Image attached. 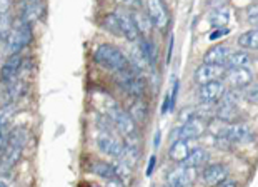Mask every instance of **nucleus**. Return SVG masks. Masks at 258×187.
<instances>
[{
  "label": "nucleus",
  "mask_w": 258,
  "mask_h": 187,
  "mask_svg": "<svg viewBox=\"0 0 258 187\" xmlns=\"http://www.w3.org/2000/svg\"><path fill=\"white\" fill-rule=\"evenodd\" d=\"M225 80L228 82L230 85L235 87V89H240V87H245L251 84V79H253V74L248 67H240V69H228L225 70Z\"/></svg>",
  "instance_id": "obj_12"
},
{
  "label": "nucleus",
  "mask_w": 258,
  "mask_h": 187,
  "mask_svg": "<svg viewBox=\"0 0 258 187\" xmlns=\"http://www.w3.org/2000/svg\"><path fill=\"white\" fill-rule=\"evenodd\" d=\"M215 187H238V185H237V182H233V180H227V179H225V180H222V182L218 184V185H215Z\"/></svg>",
  "instance_id": "obj_38"
},
{
  "label": "nucleus",
  "mask_w": 258,
  "mask_h": 187,
  "mask_svg": "<svg viewBox=\"0 0 258 187\" xmlns=\"http://www.w3.org/2000/svg\"><path fill=\"white\" fill-rule=\"evenodd\" d=\"M105 187H125V184L122 182V180H118V179H110V180H107Z\"/></svg>",
  "instance_id": "obj_37"
},
{
  "label": "nucleus",
  "mask_w": 258,
  "mask_h": 187,
  "mask_svg": "<svg viewBox=\"0 0 258 187\" xmlns=\"http://www.w3.org/2000/svg\"><path fill=\"white\" fill-rule=\"evenodd\" d=\"M27 130L24 127H15L10 130V135H9V144L10 146H15V147H20L24 149L25 144H27Z\"/></svg>",
  "instance_id": "obj_27"
},
{
  "label": "nucleus",
  "mask_w": 258,
  "mask_h": 187,
  "mask_svg": "<svg viewBox=\"0 0 258 187\" xmlns=\"http://www.w3.org/2000/svg\"><path fill=\"white\" fill-rule=\"evenodd\" d=\"M153 164H155V156H152V157H150V166H148V169H147V175H150V174H152Z\"/></svg>",
  "instance_id": "obj_41"
},
{
  "label": "nucleus",
  "mask_w": 258,
  "mask_h": 187,
  "mask_svg": "<svg viewBox=\"0 0 258 187\" xmlns=\"http://www.w3.org/2000/svg\"><path fill=\"white\" fill-rule=\"evenodd\" d=\"M29 2H34V0H29Z\"/></svg>",
  "instance_id": "obj_43"
},
{
  "label": "nucleus",
  "mask_w": 258,
  "mask_h": 187,
  "mask_svg": "<svg viewBox=\"0 0 258 187\" xmlns=\"http://www.w3.org/2000/svg\"><path fill=\"white\" fill-rule=\"evenodd\" d=\"M225 69L223 65H210V64H203L202 67L197 69L195 72V82L200 85L210 84V82L218 80L220 77L225 75Z\"/></svg>",
  "instance_id": "obj_9"
},
{
  "label": "nucleus",
  "mask_w": 258,
  "mask_h": 187,
  "mask_svg": "<svg viewBox=\"0 0 258 187\" xmlns=\"http://www.w3.org/2000/svg\"><path fill=\"white\" fill-rule=\"evenodd\" d=\"M205 130H207L205 120L200 117H195L191 120H186V122H183L180 127L173 129L172 134H170V139L173 142L175 141H191V139L200 137Z\"/></svg>",
  "instance_id": "obj_3"
},
{
  "label": "nucleus",
  "mask_w": 258,
  "mask_h": 187,
  "mask_svg": "<svg viewBox=\"0 0 258 187\" xmlns=\"http://www.w3.org/2000/svg\"><path fill=\"white\" fill-rule=\"evenodd\" d=\"M9 135H10V129L9 127H0V156H2L4 151L7 149Z\"/></svg>",
  "instance_id": "obj_34"
},
{
  "label": "nucleus",
  "mask_w": 258,
  "mask_h": 187,
  "mask_svg": "<svg viewBox=\"0 0 258 187\" xmlns=\"http://www.w3.org/2000/svg\"><path fill=\"white\" fill-rule=\"evenodd\" d=\"M90 170L95 175H98V177H103L107 180L117 179V172H115L113 164H108V162H103V161H95L90 166Z\"/></svg>",
  "instance_id": "obj_22"
},
{
  "label": "nucleus",
  "mask_w": 258,
  "mask_h": 187,
  "mask_svg": "<svg viewBox=\"0 0 258 187\" xmlns=\"http://www.w3.org/2000/svg\"><path fill=\"white\" fill-rule=\"evenodd\" d=\"M93 59H95V62L100 64L102 67L113 70V72H122V70L130 67L128 59L125 57L117 47L108 45V43L98 45L95 54H93Z\"/></svg>",
  "instance_id": "obj_1"
},
{
  "label": "nucleus",
  "mask_w": 258,
  "mask_h": 187,
  "mask_svg": "<svg viewBox=\"0 0 258 187\" xmlns=\"http://www.w3.org/2000/svg\"><path fill=\"white\" fill-rule=\"evenodd\" d=\"M227 175H228V170L225 166H222V164H212V166H208L203 170V180H205V184L208 185H218L222 180L227 179Z\"/></svg>",
  "instance_id": "obj_15"
},
{
  "label": "nucleus",
  "mask_w": 258,
  "mask_h": 187,
  "mask_svg": "<svg viewBox=\"0 0 258 187\" xmlns=\"http://www.w3.org/2000/svg\"><path fill=\"white\" fill-rule=\"evenodd\" d=\"M147 15L157 29H163L168 24V14L163 7L162 0H148L147 2Z\"/></svg>",
  "instance_id": "obj_10"
},
{
  "label": "nucleus",
  "mask_w": 258,
  "mask_h": 187,
  "mask_svg": "<svg viewBox=\"0 0 258 187\" xmlns=\"http://www.w3.org/2000/svg\"><path fill=\"white\" fill-rule=\"evenodd\" d=\"M117 74H118V84L122 85V89L125 92H128L132 96H137V97H140L142 93H144L145 80L137 75L130 67L122 70V72H117Z\"/></svg>",
  "instance_id": "obj_6"
},
{
  "label": "nucleus",
  "mask_w": 258,
  "mask_h": 187,
  "mask_svg": "<svg viewBox=\"0 0 258 187\" xmlns=\"http://www.w3.org/2000/svg\"><path fill=\"white\" fill-rule=\"evenodd\" d=\"M223 93H225L223 82L215 80V82H210V84L202 85L200 92H199V97H200L202 102H215L220 97H223Z\"/></svg>",
  "instance_id": "obj_14"
},
{
  "label": "nucleus",
  "mask_w": 258,
  "mask_h": 187,
  "mask_svg": "<svg viewBox=\"0 0 258 187\" xmlns=\"http://www.w3.org/2000/svg\"><path fill=\"white\" fill-rule=\"evenodd\" d=\"M14 115H15V106L14 104H5V106L0 109V127H9Z\"/></svg>",
  "instance_id": "obj_29"
},
{
  "label": "nucleus",
  "mask_w": 258,
  "mask_h": 187,
  "mask_svg": "<svg viewBox=\"0 0 258 187\" xmlns=\"http://www.w3.org/2000/svg\"><path fill=\"white\" fill-rule=\"evenodd\" d=\"M97 147L100 149V152L107 154V156H110V157H115V159H118L123 152V142L118 141L117 137H113L112 134H108L105 130L98 132Z\"/></svg>",
  "instance_id": "obj_7"
},
{
  "label": "nucleus",
  "mask_w": 258,
  "mask_h": 187,
  "mask_svg": "<svg viewBox=\"0 0 258 187\" xmlns=\"http://www.w3.org/2000/svg\"><path fill=\"white\" fill-rule=\"evenodd\" d=\"M32 40V30L29 24L22 22V24L15 25L10 35L7 38V51L9 54H19L25 45H29V42Z\"/></svg>",
  "instance_id": "obj_5"
},
{
  "label": "nucleus",
  "mask_w": 258,
  "mask_h": 187,
  "mask_svg": "<svg viewBox=\"0 0 258 187\" xmlns=\"http://www.w3.org/2000/svg\"><path fill=\"white\" fill-rule=\"evenodd\" d=\"M0 187H9V184H7V182H5V180H4V179H0Z\"/></svg>",
  "instance_id": "obj_42"
},
{
  "label": "nucleus",
  "mask_w": 258,
  "mask_h": 187,
  "mask_svg": "<svg viewBox=\"0 0 258 187\" xmlns=\"http://www.w3.org/2000/svg\"><path fill=\"white\" fill-rule=\"evenodd\" d=\"M238 45L246 51H258V29L248 30L238 37Z\"/></svg>",
  "instance_id": "obj_24"
},
{
  "label": "nucleus",
  "mask_w": 258,
  "mask_h": 187,
  "mask_svg": "<svg viewBox=\"0 0 258 187\" xmlns=\"http://www.w3.org/2000/svg\"><path fill=\"white\" fill-rule=\"evenodd\" d=\"M250 64H251V57L248 54L243 51H238V52L230 54V57L227 59V62H225L223 67L227 70L228 69H240V67H248Z\"/></svg>",
  "instance_id": "obj_20"
},
{
  "label": "nucleus",
  "mask_w": 258,
  "mask_h": 187,
  "mask_svg": "<svg viewBox=\"0 0 258 187\" xmlns=\"http://www.w3.org/2000/svg\"><path fill=\"white\" fill-rule=\"evenodd\" d=\"M10 4H12V0H0V17H2V15H7Z\"/></svg>",
  "instance_id": "obj_36"
},
{
  "label": "nucleus",
  "mask_w": 258,
  "mask_h": 187,
  "mask_svg": "<svg viewBox=\"0 0 258 187\" xmlns=\"http://www.w3.org/2000/svg\"><path fill=\"white\" fill-rule=\"evenodd\" d=\"M115 15H117V19H118L122 35L125 38H128V40H132V42L139 40L140 34H139V29H137V25H135L134 15H132L130 12H125V10H117Z\"/></svg>",
  "instance_id": "obj_11"
},
{
  "label": "nucleus",
  "mask_w": 258,
  "mask_h": 187,
  "mask_svg": "<svg viewBox=\"0 0 258 187\" xmlns=\"http://www.w3.org/2000/svg\"><path fill=\"white\" fill-rule=\"evenodd\" d=\"M134 15V20H135V25H137V29H139V34L140 35H148L152 32V22L150 19H148V15H144V14H140V12H137V14H132Z\"/></svg>",
  "instance_id": "obj_28"
},
{
  "label": "nucleus",
  "mask_w": 258,
  "mask_h": 187,
  "mask_svg": "<svg viewBox=\"0 0 258 187\" xmlns=\"http://www.w3.org/2000/svg\"><path fill=\"white\" fill-rule=\"evenodd\" d=\"M113 166H115V172H117V179L122 180L123 184H127L132 177V169L122 161H117V164H113Z\"/></svg>",
  "instance_id": "obj_32"
},
{
  "label": "nucleus",
  "mask_w": 258,
  "mask_h": 187,
  "mask_svg": "<svg viewBox=\"0 0 258 187\" xmlns=\"http://www.w3.org/2000/svg\"><path fill=\"white\" fill-rule=\"evenodd\" d=\"M168 187H172V185H168Z\"/></svg>",
  "instance_id": "obj_44"
},
{
  "label": "nucleus",
  "mask_w": 258,
  "mask_h": 187,
  "mask_svg": "<svg viewBox=\"0 0 258 187\" xmlns=\"http://www.w3.org/2000/svg\"><path fill=\"white\" fill-rule=\"evenodd\" d=\"M103 27H105L108 32H112L113 35H122V30H120V24H118V19H117V15H115V12L108 14L107 17L103 19Z\"/></svg>",
  "instance_id": "obj_31"
},
{
  "label": "nucleus",
  "mask_w": 258,
  "mask_h": 187,
  "mask_svg": "<svg viewBox=\"0 0 258 187\" xmlns=\"http://www.w3.org/2000/svg\"><path fill=\"white\" fill-rule=\"evenodd\" d=\"M228 20H230V10L227 7H218L208 15V22H210L215 29H222V27L228 24Z\"/></svg>",
  "instance_id": "obj_23"
},
{
  "label": "nucleus",
  "mask_w": 258,
  "mask_h": 187,
  "mask_svg": "<svg viewBox=\"0 0 258 187\" xmlns=\"http://www.w3.org/2000/svg\"><path fill=\"white\" fill-rule=\"evenodd\" d=\"M10 19L7 15L0 17V42H7V38L10 35Z\"/></svg>",
  "instance_id": "obj_33"
},
{
  "label": "nucleus",
  "mask_w": 258,
  "mask_h": 187,
  "mask_svg": "<svg viewBox=\"0 0 258 187\" xmlns=\"http://www.w3.org/2000/svg\"><path fill=\"white\" fill-rule=\"evenodd\" d=\"M9 87H7V90H5V104H14L17 99H20L22 96H24V92H25V85H24V82L22 80H17V79H12L10 82H7Z\"/></svg>",
  "instance_id": "obj_21"
},
{
  "label": "nucleus",
  "mask_w": 258,
  "mask_h": 187,
  "mask_svg": "<svg viewBox=\"0 0 258 187\" xmlns=\"http://www.w3.org/2000/svg\"><path fill=\"white\" fill-rule=\"evenodd\" d=\"M107 115L112 119V122L117 125V129L122 132L125 137L135 135L137 122L134 120V117H132L128 112L122 111L115 102H110V106L107 107Z\"/></svg>",
  "instance_id": "obj_2"
},
{
  "label": "nucleus",
  "mask_w": 258,
  "mask_h": 187,
  "mask_svg": "<svg viewBox=\"0 0 258 187\" xmlns=\"http://www.w3.org/2000/svg\"><path fill=\"white\" fill-rule=\"evenodd\" d=\"M208 159H210V154H208L205 149H202V147H197V149L190 151V154L186 156V159L183 161L182 166L199 169L200 166H203V164L208 161Z\"/></svg>",
  "instance_id": "obj_19"
},
{
  "label": "nucleus",
  "mask_w": 258,
  "mask_h": 187,
  "mask_svg": "<svg viewBox=\"0 0 258 187\" xmlns=\"http://www.w3.org/2000/svg\"><path fill=\"white\" fill-rule=\"evenodd\" d=\"M120 5H123V7L127 9H140L142 7V0H117Z\"/></svg>",
  "instance_id": "obj_35"
},
{
  "label": "nucleus",
  "mask_w": 258,
  "mask_h": 187,
  "mask_svg": "<svg viewBox=\"0 0 258 187\" xmlns=\"http://www.w3.org/2000/svg\"><path fill=\"white\" fill-rule=\"evenodd\" d=\"M130 115L134 117L135 122H145L147 119V106L144 101H137L134 106H132Z\"/></svg>",
  "instance_id": "obj_30"
},
{
  "label": "nucleus",
  "mask_w": 258,
  "mask_h": 187,
  "mask_svg": "<svg viewBox=\"0 0 258 187\" xmlns=\"http://www.w3.org/2000/svg\"><path fill=\"white\" fill-rule=\"evenodd\" d=\"M42 4L40 2H30L27 7L22 10V22H25V24H30V22H34L37 20L38 17H40V14H42Z\"/></svg>",
  "instance_id": "obj_25"
},
{
  "label": "nucleus",
  "mask_w": 258,
  "mask_h": 187,
  "mask_svg": "<svg viewBox=\"0 0 258 187\" xmlns=\"http://www.w3.org/2000/svg\"><path fill=\"white\" fill-rule=\"evenodd\" d=\"M191 147H190V141H175L173 146L170 147L168 156L173 162H180L183 164V161L186 159V156L190 154Z\"/></svg>",
  "instance_id": "obj_18"
},
{
  "label": "nucleus",
  "mask_w": 258,
  "mask_h": 187,
  "mask_svg": "<svg viewBox=\"0 0 258 187\" xmlns=\"http://www.w3.org/2000/svg\"><path fill=\"white\" fill-rule=\"evenodd\" d=\"M230 49L227 45H213L205 52L203 56V64H210V65H225L227 59L230 57Z\"/></svg>",
  "instance_id": "obj_13"
},
{
  "label": "nucleus",
  "mask_w": 258,
  "mask_h": 187,
  "mask_svg": "<svg viewBox=\"0 0 258 187\" xmlns=\"http://www.w3.org/2000/svg\"><path fill=\"white\" fill-rule=\"evenodd\" d=\"M225 34H228V30L218 29L217 32H213V34H210V38H212V40H215V38H218V37H222V35H225Z\"/></svg>",
  "instance_id": "obj_39"
},
{
  "label": "nucleus",
  "mask_w": 258,
  "mask_h": 187,
  "mask_svg": "<svg viewBox=\"0 0 258 187\" xmlns=\"http://www.w3.org/2000/svg\"><path fill=\"white\" fill-rule=\"evenodd\" d=\"M22 67V57L20 54H14L7 59V62L4 64L2 72H0V80L2 82H10L12 79H15V75Z\"/></svg>",
  "instance_id": "obj_17"
},
{
  "label": "nucleus",
  "mask_w": 258,
  "mask_h": 187,
  "mask_svg": "<svg viewBox=\"0 0 258 187\" xmlns=\"http://www.w3.org/2000/svg\"><path fill=\"white\" fill-rule=\"evenodd\" d=\"M248 20H250V24H251V25L258 27V14H251L250 17H248Z\"/></svg>",
  "instance_id": "obj_40"
},
{
  "label": "nucleus",
  "mask_w": 258,
  "mask_h": 187,
  "mask_svg": "<svg viewBox=\"0 0 258 187\" xmlns=\"http://www.w3.org/2000/svg\"><path fill=\"white\" fill-rule=\"evenodd\" d=\"M197 179V169L195 167H186L180 166L177 169L170 170L167 175V182L172 187H188L194 184Z\"/></svg>",
  "instance_id": "obj_8"
},
{
  "label": "nucleus",
  "mask_w": 258,
  "mask_h": 187,
  "mask_svg": "<svg viewBox=\"0 0 258 187\" xmlns=\"http://www.w3.org/2000/svg\"><path fill=\"white\" fill-rule=\"evenodd\" d=\"M22 152H24V149H20V147L7 144V149L4 151L2 161H0V170H2V172H9L10 169H14L17 166V162L20 161Z\"/></svg>",
  "instance_id": "obj_16"
},
{
  "label": "nucleus",
  "mask_w": 258,
  "mask_h": 187,
  "mask_svg": "<svg viewBox=\"0 0 258 187\" xmlns=\"http://www.w3.org/2000/svg\"><path fill=\"white\" fill-rule=\"evenodd\" d=\"M218 139H223L232 144H241V142H248L251 139V129L246 124L233 122L222 125V129L217 132Z\"/></svg>",
  "instance_id": "obj_4"
},
{
  "label": "nucleus",
  "mask_w": 258,
  "mask_h": 187,
  "mask_svg": "<svg viewBox=\"0 0 258 187\" xmlns=\"http://www.w3.org/2000/svg\"><path fill=\"white\" fill-rule=\"evenodd\" d=\"M137 47H139V51L142 52V56L145 57L148 65L155 64L157 54H155V47L152 45L150 40H147V38H139V40H137Z\"/></svg>",
  "instance_id": "obj_26"
},
{
  "label": "nucleus",
  "mask_w": 258,
  "mask_h": 187,
  "mask_svg": "<svg viewBox=\"0 0 258 187\" xmlns=\"http://www.w3.org/2000/svg\"><path fill=\"white\" fill-rule=\"evenodd\" d=\"M92 187H95V185H92Z\"/></svg>",
  "instance_id": "obj_45"
}]
</instances>
